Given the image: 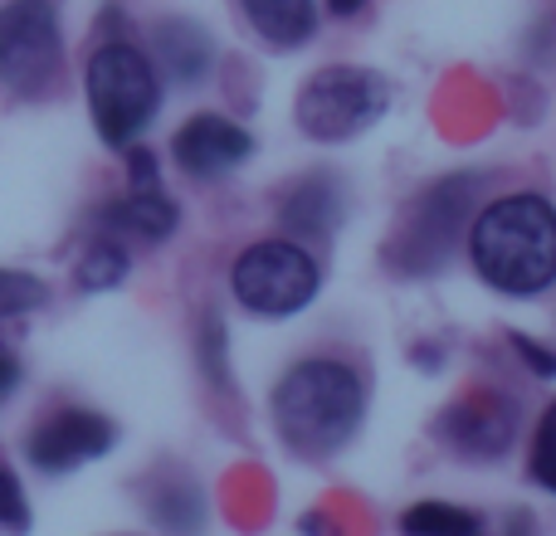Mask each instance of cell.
<instances>
[{
    "label": "cell",
    "instance_id": "52a82bcc",
    "mask_svg": "<svg viewBox=\"0 0 556 536\" xmlns=\"http://www.w3.org/2000/svg\"><path fill=\"white\" fill-rule=\"evenodd\" d=\"M113 439H117V430L103 414L59 410L29 434V463H35L39 473H68L88 459H103V454L113 449Z\"/></svg>",
    "mask_w": 556,
    "mask_h": 536
},
{
    "label": "cell",
    "instance_id": "7a4b0ae2",
    "mask_svg": "<svg viewBox=\"0 0 556 536\" xmlns=\"http://www.w3.org/2000/svg\"><path fill=\"white\" fill-rule=\"evenodd\" d=\"M366 391L352 366L342 361H303L278 381L274 424L278 439L303 459H327L362 430Z\"/></svg>",
    "mask_w": 556,
    "mask_h": 536
},
{
    "label": "cell",
    "instance_id": "ffe728a7",
    "mask_svg": "<svg viewBox=\"0 0 556 536\" xmlns=\"http://www.w3.org/2000/svg\"><path fill=\"white\" fill-rule=\"evenodd\" d=\"M513 346H518L522 356H532V361H538V371H542V375H556V356H552V352H542L538 342H522V336H518V342H513Z\"/></svg>",
    "mask_w": 556,
    "mask_h": 536
},
{
    "label": "cell",
    "instance_id": "9c48e42d",
    "mask_svg": "<svg viewBox=\"0 0 556 536\" xmlns=\"http://www.w3.org/2000/svg\"><path fill=\"white\" fill-rule=\"evenodd\" d=\"M250 152H254V137L244 132L240 123L215 117V113L191 117V123L176 132V166H181V171H191V176H201V181L235 171V166H240Z\"/></svg>",
    "mask_w": 556,
    "mask_h": 536
},
{
    "label": "cell",
    "instance_id": "4fadbf2b",
    "mask_svg": "<svg viewBox=\"0 0 556 536\" xmlns=\"http://www.w3.org/2000/svg\"><path fill=\"white\" fill-rule=\"evenodd\" d=\"M240 5H244V15H250V25L278 49L303 44L317 25L313 0H240Z\"/></svg>",
    "mask_w": 556,
    "mask_h": 536
},
{
    "label": "cell",
    "instance_id": "603a6c76",
    "mask_svg": "<svg viewBox=\"0 0 556 536\" xmlns=\"http://www.w3.org/2000/svg\"><path fill=\"white\" fill-rule=\"evenodd\" d=\"M473 536H479V532H473Z\"/></svg>",
    "mask_w": 556,
    "mask_h": 536
},
{
    "label": "cell",
    "instance_id": "44dd1931",
    "mask_svg": "<svg viewBox=\"0 0 556 536\" xmlns=\"http://www.w3.org/2000/svg\"><path fill=\"white\" fill-rule=\"evenodd\" d=\"M15 381H20V361L5 352V346H0V400H5V395L15 391Z\"/></svg>",
    "mask_w": 556,
    "mask_h": 536
},
{
    "label": "cell",
    "instance_id": "7402d4cb",
    "mask_svg": "<svg viewBox=\"0 0 556 536\" xmlns=\"http://www.w3.org/2000/svg\"><path fill=\"white\" fill-rule=\"evenodd\" d=\"M362 5H366V0H327V10H332V15H356Z\"/></svg>",
    "mask_w": 556,
    "mask_h": 536
},
{
    "label": "cell",
    "instance_id": "6da1fadb",
    "mask_svg": "<svg viewBox=\"0 0 556 536\" xmlns=\"http://www.w3.org/2000/svg\"><path fill=\"white\" fill-rule=\"evenodd\" d=\"M469 250L489 288L508 297H538L556 283V210L542 195H503L473 220Z\"/></svg>",
    "mask_w": 556,
    "mask_h": 536
},
{
    "label": "cell",
    "instance_id": "2e32d148",
    "mask_svg": "<svg viewBox=\"0 0 556 536\" xmlns=\"http://www.w3.org/2000/svg\"><path fill=\"white\" fill-rule=\"evenodd\" d=\"M123 278H127L123 244H113V240L88 244V254L78 259V288H88V293H103V288H117Z\"/></svg>",
    "mask_w": 556,
    "mask_h": 536
},
{
    "label": "cell",
    "instance_id": "e0dca14e",
    "mask_svg": "<svg viewBox=\"0 0 556 536\" xmlns=\"http://www.w3.org/2000/svg\"><path fill=\"white\" fill-rule=\"evenodd\" d=\"M39 303H45V283H39V278L0 268V322H5V317H20V312H35Z\"/></svg>",
    "mask_w": 556,
    "mask_h": 536
},
{
    "label": "cell",
    "instance_id": "5b68a950",
    "mask_svg": "<svg viewBox=\"0 0 556 536\" xmlns=\"http://www.w3.org/2000/svg\"><path fill=\"white\" fill-rule=\"evenodd\" d=\"M64 39L49 0H10L0 5V84L20 98H39L59 78Z\"/></svg>",
    "mask_w": 556,
    "mask_h": 536
},
{
    "label": "cell",
    "instance_id": "d6986e66",
    "mask_svg": "<svg viewBox=\"0 0 556 536\" xmlns=\"http://www.w3.org/2000/svg\"><path fill=\"white\" fill-rule=\"evenodd\" d=\"M0 527L5 532H25L29 527V502H25V493H20V483H15V473L0 463Z\"/></svg>",
    "mask_w": 556,
    "mask_h": 536
},
{
    "label": "cell",
    "instance_id": "3957f363",
    "mask_svg": "<svg viewBox=\"0 0 556 536\" xmlns=\"http://www.w3.org/2000/svg\"><path fill=\"white\" fill-rule=\"evenodd\" d=\"M84 88H88L93 127L108 146H132L156 117V107H162V84H156L152 59L137 44H123V39L103 44L88 59Z\"/></svg>",
    "mask_w": 556,
    "mask_h": 536
},
{
    "label": "cell",
    "instance_id": "8992f818",
    "mask_svg": "<svg viewBox=\"0 0 556 536\" xmlns=\"http://www.w3.org/2000/svg\"><path fill=\"white\" fill-rule=\"evenodd\" d=\"M235 297H240L250 312L260 317H288V312H303L307 303L317 297V264L307 250H298L293 240H269V244H254L235 259Z\"/></svg>",
    "mask_w": 556,
    "mask_h": 536
},
{
    "label": "cell",
    "instance_id": "7c38bea8",
    "mask_svg": "<svg viewBox=\"0 0 556 536\" xmlns=\"http://www.w3.org/2000/svg\"><path fill=\"white\" fill-rule=\"evenodd\" d=\"M108 225L137 240H166L176 230V205L162 195V186H132V195L108 205Z\"/></svg>",
    "mask_w": 556,
    "mask_h": 536
},
{
    "label": "cell",
    "instance_id": "ac0fdd59",
    "mask_svg": "<svg viewBox=\"0 0 556 536\" xmlns=\"http://www.w3.org/2000/svg\"><path fill=\"white\" fill-rule=\"evenodd\" d=\"M532 478L547 493H556V400L547 405V414L538 424V439H532Z\"/></svg>",
    "mask_w": 556,
    "mask_h": 536
},
{
    "label": "cell",
    "instance_id": "9a60e30c",
    "mask_svg": "<svg viewBox=\"0 0 556 536\" xmlns=\"http://www.w3.org/2000/svg\"><path fill=\"white\" fill-rule=\"evenodd\" d=\"M405 536H473L479 532V518L464 508H450V502H420L401 518Z\"/></svg>",
    "mask_w": 556,
    "mask_h": 536
},
{
    "label": "cell",
    "instance_id": "277c9868",
    "mask_svg": "<svg viewBox=\"0 0 556 536\" xmlns=\"http://www.w3.org/2000/svg\"><path fill=\"white\" fill-rule=\"evenodd\" d=\"M386 103H391V88H386L381 74L332 64L317 68L303 84V93H298V127L313 142H352L371 123H381Z\"/></svg>",
    "mask_w": 556,
    "mask_h": 536
},
{
    "label": "cell",
    "instance_id": "ba28073f",
    "mask_svg": "<svg viewBox=\"0 0 556 536\" xmlns=\"http://www.w3.org/2000/svg\"><path fill=\"white\" fill-rule=\"evenodd\" d=\"M469 195H473V176H459V181H440L434 191L420 195V205L410 210V244H405V268L425 273L444 259L450 250L454 230H459L464 210H469Z\"/></svg>",
    "mask_w": 556,
    "mask_h": 536
},
{
    "label": "cell",
    "instance_id": "30bf717a",
    "mask_svg": "<svg viewBox=\"0 0 556 536\" xmlns=\"http://www.w3.org/2000/svg\"><path fill=\"white\" fill-rule=\"evenodd\" d=\"M440 430L459 454L493 459V454H503L513 439V410L503 395H469V400H459L444 414Z\"/></svg>",
    "mask_w": 556,
    "mask_h": 536
},
{
    "label": "cell",
    "instance_id": "8fae6325",
    "mask_svg": "<svg viewBox=\"0 0 556 536\" xmlns=\"http://www.w3.org/2000/svg\"><path fill=\"white\" fill-rule=\"evenodd\" d=\"M342 210H346L342 186H337L332 176H307L283 201V225L298 234H327V230H337Z\"/></svg>",
    "mask_w": 556,
    "mask_h": 536
},
{
    "label": "cell",
    "instance_id": "5bb4252c",
    "mask_svg": "<svg viewBox=\"0 0 556 536\" xmlns=\"http://www.w3.org/2000/svg\"><path fill=\"white\" fill-rule=\"evenodd\" d=\"M162 59H166V68H172L181 84H195V78L211 68V39L201 35V29L191 25V20H172V25H162Z\"/></svg>",
    "mask_w": 556,
    "mask_h": 536
}]
</instances>
